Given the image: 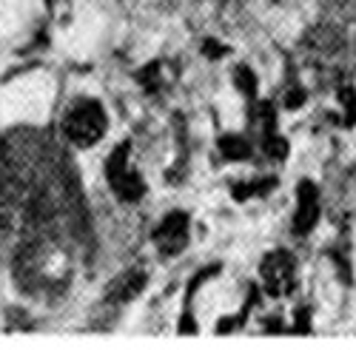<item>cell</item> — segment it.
Returning a JSON list of instances; mask_svg holds the SVG:
<instances>
[{
  "label": "cell",
  "instance_id": "6da1fadb",
  "mask_svg": "<svg viewBox=\"0 0 356 350\" xmlns=\"http://www.w3.org/2000/svg\"><path fill=\"white\" fill-rule=\"evenodd\" d=\"M108 131V117L106 108L97 100H80L63 120V134L69 142L80 145V149H88L106 137Z\"/></svg>",
  "mask_w": 356,
  "mask_h": 350
},
{
  "label": "cell",
  "instance_id": "7a4b0ae2",
  "mask_svg": "<svg viewBox=\"0 0 356 350\" xmlns=\"http://www.w3.org/2000/svg\"><path fill=\"white\" fill-rule=\"evenodd\" d=\"M106 180L120 202H140L145 197V180L131 168V142H120L106 160Z\"/></svg>",
  "mask_w": 356,
  "mask_h": 350
},
{
  "label": "cell",
  "instance_id": "3957f363",
  "mask_svg": "<svg viewBox=\"0 0 356 350\" xmlns=\"http://www.w3.org/2000/svg\"><path fill=\"white\" fill-rule=\"evenodd\" d=\"M259 282H262V290L268 297H274V299L288 297L293 290V282H296L293 256L282 248L265 253V259L259 262Z\"/></svg>",
  "mask_w": 356,
  "mask_h": 350
},
{
  "label": "cell",
  "instance_id": "277c9868",
  "mask_svg": "<svg viewBox=\"0 0 356 350\" xmlns=\"http://www.w3.org/2000/svg\"><path fill=\"white\" fill-rule=\"evenodd\" d=\"M293 217H291V231L296 233L300 240L311 237L319 225V217H322V194H319V185L314 180H300L296 183V191H293Z\"/></svg>",
  "mask_w": 356,
  "mask_h": 350
},
{
  "label": "cell",
  "instance_id": "5b68a950",
  "mask_svg": "<svg viewBox=\"0 0 356 350\" xmlns=\"http://www.w3.org/2000/svg\"><path fill=\"white\" fill-rule=\"evenodd\" d=\"M188 228H191V219L186 211H168L152 231V242L160 251V256L183 253L188 245Z\"/></svg>",
  "mask_w": 356,
  "mask_h": 350
},
{
  "label": "cell",
  "instance_id": "8992f818",
  "mask_svg": "<svg viewBox=\"0 0 356 350\" xmlns=\"http://www.w3.org/2000/svg\"><path fill=\"white\" fill-rule=\"evenodd\" d=\"M217 151L225 162H245L254 157V145L245 134H236V131H228L217 140Z\"/></svg>",
  "mask_w": 356,
  "mask_h": 350
},
{
  "label": "cell",
  "instance_id": "52a82bcc",
  "mask_svg": "<svg viewBox=\"0 0 356 350\" xmlns=\"http://www.w3.org/2000/svg\"><path fill=\"white\" fill-rule=\"evenodd\" d=\"M145 285H148V276H145L143 271H129V274H123L120 279L114 282L111 299H114V302H131V299H137V297L143 294Z\"/></svg>",
  "mask_w": 356,
  "mask_h": 350
},
{
  "label": "cell",
  "instance_id": "ba28073f",
  "mask_svg": "<svg viewBox=\"0 0 356 350\" xmlns=\"http://www.w3.org/2000/svg\"><path fill=\"white\" fill-rule=\"evenodd\" d=\"M234 85H236V92H240L251 106L257 103V97H259V80H257V74H254L251 66L240 63V66L234 69Z\"/></svg>",
  "mask_w": 356,
  "mask_h": 350
},
{
  "label": "cell",
  "instance_id": "9c48e42d",
  "mask_svg": "<svg viewBox=\"0 0 356 350\" xmlns=\"http://www.w3.org/2000/svg\"><path fill=\"white\" fill-rule=\"evenodd\" d=\"M262 154L274 162H282L291 154V145L280 131H268V134H262Z\"/></svg>",
  "mask_w": 356,
  "mask_h": 350
},
{
  "label": "cell",
  "instance_id": "30bf717a",
  "mask_svg": "<svg viewBox=\"0 0 356 350\" xmlns=\"http://www.w3.org/2000/svg\"><path fill=\"white\" fill-rule=\"evenodd\" d=\"M285 111H300L308 106V89L302 83H291L288 89L282 92V103H280Z\"/></svg>",
  "mask_w": 356,
  "mask_h": 350
},
{
  "label": "cell",
  "instance_id": "8fae6325",
  "mask_svg": "<svg viewBox=\"0 0 356 350\" xmlns=\"http://www.w3.org/2000/svg\"><path fill=\"white\" fill-rule=\"evenodd\" d=\"M200 51L209 57V60H222V57L228 54V46H225L222 40H217V38H205V40L200 43Z\"/></svg>",
  "mask_w": 356,
  "mask_h": 350
}]
</instances>
